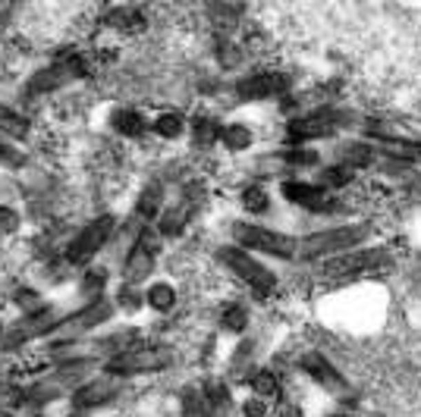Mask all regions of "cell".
I'll use <instances>...</instances> for the list:
<instances>
[{
	"label": "cell",
	"mask_w": 421,
	"mask_h": 417,
	"mask_svg": "<svg viewBox=\"0 0 421 417\" xmlns=\"http://www.w3.org/2000/svg\"><path fill=\"white\" fill-rule=\"evenodd\" d=\"M173 364L170 348H129L107 361L110 376H129V374H151V370H167Z\"/></svg>",
	"instance_id": "1"
},
{
	"label": "cell",
	"mask_w": 421,
	"mask_h": 417,
	"mask_svg": "<svg viewBox=\"0 0 421 417\" xmlns=\"http://www.w3.org/2000/svg\"><path fill=\"white\" fill-rule=\"evenodd\" d=\"M371 235V226L362 223V226H340V229H327V233H314L302 242V257H321V255H333V251H346V248L358 245Z\"/></svg>",
	"instance_id": "2"
},
{
	"label": "cell",
	"mask_w": 421,
	"mask_h": 417,
	"mask_svg": "<svg viewBox=\"0 0 421 417\" xmlns=\"http://www.w3.org/2000/svg\"><path fill=\"white\" fill-rule=\"evenodd\" d=\"M233 239L245 248H258L265 255L274 257H293L296 255V239L289 235H280L274 229H261V226H249V223H233Z\"/></svg>",
	"instance_id": "3"
},
{
	"label": "cell",
	"mask_w": 421,
	"mask_h": 417,
	"mask_svg": "<svg viewBox=\"0 0 421 417\" xmlns=\"http://www.w3.org/2000/svg\"><path fill=\"white\" fill-rule=\"evenodd\" d=\"M220 261L227 264V267L233 270L239 279H245V283H249L258 295H271L274 286H277V279H274L271 270H265L261 264H255L249 255H245V251H239V248H223Z\"/></svg>",
	"instance_id": "4"
},
{
	"label": "cell",
	"mask_w": 421,
	"mask_h": 417,
	"mask_svg": "<svg viewBox=\"0 0 421 417\" xmlns=\"http://www.w3.org/2000/svg\"><path fill=\"white\" fill-rule=\"evenodd\" d=\"M393 267V255L387 248H364L356 255H343L333 257L327 264L330 276H356V273H371V270H390Z\"/></svg>",
	"instance_id": "5"
},
{
	"label": "cell",
	"mask_w": 421,
	"mask_h": 417,
	"mask_svg": "<svg viewBox=\"0 0 421 417\" xmlns=\"http://www.w3.org/2000/svg\"><path fill=\"white\" fill-rule=\"evenodd\" d=\"M110 233H114V217H98L94 223H88L82 233L76 235V242L70 245V255H66V261L70 264H85L88 257H94L104 248V242L110 239Z\"/></svg>",
	"instance_id": "6"
},
{
	"label": "cell",
	"mask_w": 421,
	"mask_h": 417,
	"mask_svg": "<svg viewBox=\"0 0 421 417\" xmlns=\"http://www.w3.org/2000/svg\"><path fill=\"white\" fill-rule=\"evenodd\" d=\"M110 311H114V304L110 301H94L92 308H85V311L72 314V317H63V323L50 332V336H54V339L70 342V339H76V336H82L85 330H92V326L104 323V320L110 317Z\"/></svg>",
	"instance_id": "7"
},
{
	"label": "cell",
	"mask_w": 421,
	"mask_h": 417,
	"mask_svg": "<svg viewBox=\"0 0 421 417\" xmlns=\"http://www.w3.org/2000/svg\"><path fill=\"white\" fill-rule=\"evenodd\" d=\"M157 255H161V239H157L151 229H145V233L138 235V242H136V248H132L129 261H126V279L129 283L145 279V276L151 273V267H154Z\"/></svg>",
	"instance_id": "8"
},
{
	"label": "cell",
	"mask_w": 421,
	"mask_h": 417,
	"mask_svg": "<svg viewBox=\"0 0 421 417\" xmlns=\"http://www.w3.org/2000/svg\"><path fill=\"white\" fill-rule=\"evenodd\" d=\"M88 370V361H76V364H66V367H60L54 376H48L44 383H38V386L29 389V398L32 402H48V398H57L63 389L76 386L82 376H85Z\"/></svg>",
	"instance_id": "9"
},
{
	"label": "cell",
	"mask_w": 421,
	"mask_h": 417,
	"mask_svg": "<svg viewBox=\"0 0 421 417\" xmlns=\"http://www.w3.org/2000/svg\"><path fill=\"white\" fill-rule=\"evenodd\" d=\"M283 198L293 201V204L311 207V211H333L336 201L330 198V191L318 189V185H305V182H286L283 185Z\"/></svg>",
	"instance_id": "10"
},
{
	"label": "cell",
	"mask_w": 421,
	"mask_h": 417,
	"mask_svg": "<svg viewBox=\"0 0 421 417\" xmlns=\"http://www.w3.org/2000/svg\"><path fill=\"white\" fill-rule=\"evenodd\" d=\"M82 72H85V66H82V60H70V63H57V66H50V70L38 72V76L29 82V92H35V94L54 92V88H57V85H66L70 78L82 76Z\"/></svg>",
	"instance_id": "11"
},
{
	"label": "cell",
	"mask_w": 421,
	"mask_h": 417,
	"mask_svg": "<svg viewBox=\"0 0 421 417\" xmlns=\"http://www.w3.org/2000/svg\"><path fill=\"white\" fill-rule=\"evenodd\" d=\"M333 129H336L333 114H311V116H299V120L289 122V138H296V142L324 138V135H333Z\"/></svg>",
	"instance_id": "12"
},
{
	"label": "cell",
	"mask_w": 421,
	"mask_h": 417,
	"mask_svg": "<svg viewBox=\"0 0 421 417\" xmlns=\"http://www.w3.org/2000/svg\"><path fill=\"white\" fill-rule=\"evenodd\" d=\"M302 370H305L311 380L321 383L324 389H330V392H349V386H346L343 376L336 374V367H330V364L318 352H311V354H305V358H302Z\"/></svg>",
	"instance_id": "13"
},
{
	"label": "cell",
	"mask_w": 421,
	"mask_h": 417,
	"mask_svg": "<svg viewBox=\"0 0 421 417\" xmlns=\"http://www.w3.org/2000/svg\"><path fill=\"white\" fill-rule=\"evenodd\" d=\"M114 396H116V383L110 376H104V380H92L85 386H79L72 392V402H76V408H98V405L110 402Z\"/></svg>",
	"instance_id": "14"
},
{
	"label": "cell",
	"mask_w": 421,
	"mask_h": 417,
	"mask_svg": "<svg viewBox=\"0 0 421 417\" xmlns=\"http://www.w3.org/2000/svg\"><path fill=\"white\" fill-rule=\"evenodd\" d=\"M286 88H289V78L280 76V72H267V76H255V78H249V82H243V85H239V94L255 100V98L280 94V92H286Z\"/></svg>",
	"instance_id": "15"
},
{
	"label": "cell",
	"mask_w": 421,
	"mask_h": 417,
	"mask_svg": "<svg viewBox=\"0 0 421 417\" xmlns=\"http://www.w3.org/2000/svg\"><path fill=\"white\" fill-rule=\"evenodd\" d=\"M371 148L384 151V154H390V157H406V160H412V157H421V145H412V142H393V138H378V142H374Z\"/></svg>",
	"instance_id": "16"
},
{
	"label": "cell",
	"mask_w": 421,
	"mask_h": 417,
	"mask_svg": "<svg viewBox=\"0 0 421 417\" xmlns=\"http://www.w3.org/2000/svg\"><path fill=\"white\" fill-rule=\"evenodd\" d=\"M0 129H3V132H10L13 138H22V135L29 132V122L22 120L19 114H13L10 107H0Z\"/></svg>",
	"instance_id": "17"
},
{
	"label": "cell",
	"mask_w": 421,
	"mask_h": 417,
	"mask_svg": "<svg viewBox=\"0 0 421 417\" xmlns=\"http://www.w3.org/2000/svg\"><path fill=\"white\" fill-rule=\"evenodd\" d=\"M220 142L227 145V148H233V151H243V148H249L251 132L245 126H227L220 132Z\"/></svg>",
	"instance_id": "18"
},
{
	"label": "cell",
	"mask_w": 421,
	"mask_h": 417,
	"mask_svg": "<svg viewBox=\"0 0 421 417\" xmlns=\"http://www.w3.org/2000/svg\"><path fill=\"white\" fill-rule=\"evenodd\" d=\"M183 417H211V411L205 408V402H201V396L195 389L183 392Z\"/></svg>",
	"instance_id": "19"
},
{
	"label": "cell",
	"mask_w": 421,
	"mask_h": 417,
	"mask_svg": "<svg viewBox=\"0 0 421 417\" xmlns=\"http://www.w3.org/2000/svg\"><path fill=\"white\" fill-rule=\"evenodd\" d=\"M173 301H176V295H173L170 286H154V289L148 292V304L154 311H170Z\"/></svg>",
	"instance_id": "20"
},
{
	"label": "cell",
	"mask_w": 421,
	"mask_h": 417,
	"mask_svg": "<svg viewBox=\"0 0 421 417\" xmlns=\"http://www.w3.org/2000/svg\"><path fill=\"white\" fill-rule=\"evenodd\" d=\"M114 126L123 135H138L142 132V116L132 114V110H120V114H114Z\"/></svg>",
	"instance_id": "21"
},
{
	"label": "cell",
	"mask_w": 421,
	"mask_h": 417,
	"mask_svg": "<svg viewBox=\"0 0 421 417\" xmlns=\"http://www.w3.org/2000/svg\"><path fill=\"white\" fill-rule=\"evenodd\" d=\"M0 163H7L13 170L25 167V154H22L16 145H10V138H3V135H0Z\"/></svg>",
	"instance_id": "22"
},
{
	"label": "cell",
	"mask_w": 421,
	"mask_h": 417,
	"mask_svg": "<svg viewBox=\"0 0 421 417\" xmlns=\"http://www.w3.org/2000/svg\"><path fill=\"white\" fill-rule=\"evenodd\" d=\"M371 160V145H349L343 154V167H362V163Z\"/></svg>",
	"instance_id": "23"
},
{
	"label": "cell",
	"mask_w": 421,
	"mask_h": 417,
	"mask_svg": "<svg viewBox=\"0 0 421 417\" xmlns=\"http://www.w3.org/2000/svg\"><path fill=\"white\" fill-rule=\"evenodd\" d=\"M154 129L164 135V138H176V135L183 132V120H179L176 114H164V116H157Z\"/></svg>",
	"instance_id": "24"
},
{
	"label": "cell",
	"mask_w": 421,
	"mask_h": 417,
	"mask_svg": "<svg viewBox=\"0 0 421 417\" xmlns=\"http://www.w3.org/2000/svg\"><path fill=\"white\" fill-rule=\"evenodd\" d=\"M243 204L249 207V211H265L267 207V191L265 189H258V185H251V189H245V195H243Z\"/></svg>",
	"instance_id": "25"
},
{
	"label": "cell",
	"mask_w": 421,
	"mask_h": 417,
	"mask_svg": "<svg viewBox=\"0 0 421 417\" xmlns=\"http://www.w3.org/2000/svg\"><path fill=\"white\" fill-rule=\"evenodd\" d=\"M251 389H255L258 396H274V392H277V380H274V374L261 370V374L251 376Z\"/></svg>",
	"instance_id": "26"
},
{
	"label": "cell",
	"mask_w": 421,
	"mask_h": 417,
	"mask_svg": "<svg viewBox=\"0 0 421 417\" xmlns=\"http://www.w3.org/2000/svg\"><path fill=\"white\" fill-rule=\"evenodd\" d=\"M214 138H217L214 122L205 120V116H201V120H195V142H198V145H211Z\"/></svg>",
	"instance_id": "27"
},
{
	"label": "cell",
	"mask_w": 421,
	"mask_h": 417,
	"mask_svg": "<svg viewBox=\"0 0 421 417\" xmlns=\"http://www.w3.org/2000/svg\"><path fill=\"white\" fill-rule=\"evenodd\" d=\"M286 163H296V167H314L318 163V154L314 151H289V154H283Z\"/></svg>",
	"instance_id": "28"
},
{
	"label": "cell",
	"mask_w": 421,
	"mask_h": 417,
	"mask_svg": "<svg viewBox=\"0 0 421 417\" xmlns=\"http://www.w3.org/2000/svg\"><path fill=\"white\" fill-rule=\"evenodd\" d=\"M352 179V170L349 167H336V170H327L324 173V182L327 185H336V189H340V185H346Z\"/></svg>",
	"instance_id": "29"
},
{
	"label": "cell",
	"mask_w": 421,
	"mask_h": 417,
	"mask_svg": "<svg viewBox=\"0 0 421 417\" xmlns=\"http://www.w3.org/2000/svg\"><path fill=\"white\" fill-rule=\"evenodd\" d=\"M223 326H227V330H243L245 326V311L243 308H227V314H223Z\"/></svg>",
	"instance_id": "30"
},
{
	"label": "cell",
	"mask_w": 421,
	"mask_h": 417,
	"mask_svg": "<svg viewBox=\"0 0 421 417\" xmlns=\"http://www.w3.org/2000/svg\"><path fill=\"white\" fill-rule=\"evenodd\" d=\"M101 286H104V270H94V273H88L85 279H82V292H101Z\"/></svg>",
	"instance_id": "31"
},
{
	"label": "cell",
	"mask_w": 421,
	"mask_h": 417,
	"mask_svg": "<svg viewBox=\"0 0 421 417\" xmlns=\"http://www.w3.org/2000/svg\"><path fill=\"white\" fill-rule=\"evenodd\" d=\"M16 226H19V217H16V211L0 207V233H13Z\"/></svg>",
	"instance_id": "32"
},
{
	"label": "cell",
	"mask_w": 421,
	"mask_h": 417,
	"mask_svg": "<svg viewBox=\"0 0 421 417\" xmlns=\"http://www.w3.org/2000/svg\"><path fill=\"white\" fill-rule=\"evenodd\" d=\"M157 198H161V191H157V189H148V195L142 198V213L154 217V213H157Z\"/></svg>",
	"instance_id": "33"
},
{
	"label": "cell",
	"mask_w": 421,
	"mask_h": 417,
	"mask_svg": "<svg viewBox=\"0 0 421 417\" xmlns=\"http://www.w3.org/2000/svg\"><path fill=\"white\" fill-rule=\"evenodd\" d=\"M243 414H245V417H265L267 408L261 405V398H249V402L243 405Z\"/></svg>",
	"instance_id": "34"
},
{
	"label": "cell",
	"mask_w": 421,
	"mask_h": 417,
	"mask_svg": "<svg viewBox=\"0 0 421 417\" xmlns=\"http://www.w3.org/2000/svg\"><path fill=\"white\" fill-rule=\"evenodd\" d=\"M123 304L126 308H138V295H132V289H126L123 292Z\"/></svg>",
	"instance_id": "35"
}]
</instances>
